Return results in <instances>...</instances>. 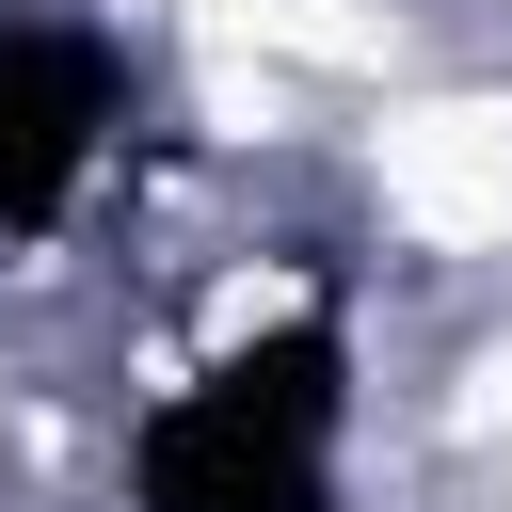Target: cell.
<instances>
[{"label":"cell","mask_w":512,"mask_h":512,"mask_svg":"<svg viewBox=\"0 0 512 512\" xmlns=\"http://www.w3.org/2000/svg\"><path fill=\"white\" fill-rule=\"evenodd\" d=\"M352 416H368L352 320L272 304L128 416V512H352Z\"/></svg>","instance_id":"obj_1"},{"label":"cell","mask_w":512,"mask_h":512,"mask_svg":"<svg viewBox=\"0 0 512 512\" xmlns=\"http://www.w3.org/2000/svg\"><path fill=\"white\" fill-rule=\"evenodd\" d=\"M128 96L144 80H128L112 16H64V0L0 16V240H64L96 208V176L128 144Z\"/></svg>","instance_id":"obj_2"}]
</instances>
